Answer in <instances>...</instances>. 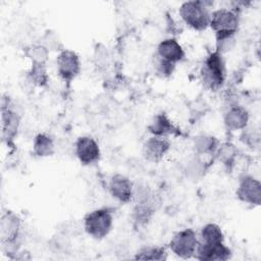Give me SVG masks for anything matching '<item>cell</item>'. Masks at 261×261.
Returning a JSON list of instances; mask_svg holds the SVG:
<instances>
[{
	"label": "cell",
	"instance_id": "27",
	"mask_svg": "<svg viewBox=\"0 0 261 261\" xmlns=\"http://www.w3.org/2000/svg\"><path fill=\"white\" fill-rule=\"evenodd\" d=\"M237 35L233 34H220L215 35V51L224 55L231 51L236 45Z\"/></svg>",
	"mask_w": 261,
	"mask_h": 261
},
{
	"label": "cell",
	"instance_id": "2",
	"mask_svg": "<svg viewBox=\"0 0 261 261\" xmlns=\"http://www.w3.org/2000/svg\"><path fill=\"white\" fill-rule=\"evenodd\" d=\"M200 80L204 88L209 91L220 90L226 80V67L222 54L212 51L207 54L200 67Z\"/></svg>",
	"mask_w": 261,
	"mask_h": 261
},
{
	"label": "cell",
	"instance_id": "15",
	"mask_svg": "<svg viewBox=\"0 0 261 261\" xmlns=\"http://www.w3.org/2000/svg\"><path fill=\"white\" fill-rule=\"evenodd\" d=\"M155 54L160 58L173 64L181 62L186 57V52L181 44L174 37L165 38L159 42Z\"/></svg>",
	"mask_w": 261,
	"mask_h": 261
},
{
	"label": "cell",
	"instance_id": "5",
	"mask_svg": "<svg viewBox=\"0 0 261 261\" xmlns=\"http://www.w3.org/2000/svg\"><path fill=\"white\" fill-rule=\"evenodd\" d=\"M113 223V210L109 207L94 209L88 212L83 220L85 232L97 241L105 239L111 232Z\"/></svg>",
	"mask_w": 261,
	"mask_h": 261
},
{
	"label": "cell",
	"instance_id": "28",
	"mask_svg": "<svg viewBox=\"0 0 261 261\" xmlns=\"http://www.w3.org/2000/svg\"><path fill=\"white\" fill-rule=\"evenodd\" d=\"M40 43L43 44L49 51L56 50V51L60 52L62 49H64V48H62L60 39L55 34V32H52V31H47L44 34V36L42 37V41Z\"/></svg>",
	"mask_w": 261,
	"mask_h": 261
},
{
	"label": "cell",
	"instance_id": "17",
	"mask_svg": "<svg viewBox=\"0 0 261 261\" xmlns=\"http://www.w3.org/2000/svg\"><path fill=\"white\" fill-rule=\"evenodd\" d=\"M250 113L240 104H231L223 114V123L228 130H243L249 125Z\"/></svg>",
	"mask_w": 261,
	"mask_h": 261
},
{
	"label": "cell",
	"instance_id": "19",
	"mask_svg": "<svg viewBox=\"0 0 261 261\" xmlns=\"http://www.w3.org/2000/svg\"><path fill=\"white\" fill-rule=\"evenodd\" d=\"M33 153L39 158L50 157L55 153V144L52 137L46 133H39L33 140Z\"/></svg>",
	"mask_w": 261,
	"mask_h": 261
},
{
	"label": "cell",
	"instance_id": "24",
	"mask_svg": "<svg viewBox=\"0 0 261 261\" xmlns=\"http://www.w3.org/2000/svg\"><path fill=\"white\" fill-rule=\"evenodd\" d=\"M203 157L204 156L195 154V156L188 161L186 166V173L189 178L198 180L205 175V172L208 169V165L206 164V161L203 159Z\"/></svg>",
	"mask_w": 261,
	"mask_h": 261
},
{
	"label": "cell",
	"instance_id": "6",
	"mask_svg": "<svg viewBox=\"0 0 261 261\" xmlns=\"http://www.w3.org/2000/svg\"><path fill=\"white\" fill-rule=\"evenodd\" d=\"M209 28L215 35L233 34L237 35L240 28L239 8H217L211 11Z\"/></svg>",
	"mask_w": 261,
	"mask_h": 261
},
{
	"label": "cell",
	"instance_id": "14",
	"mask_svg": "<svg viewBox=\"0 0 261 261\" xmlns=\"http://www.w3.org/2000/svg\"><path fill=\"white\" fill-rule=\"evenodd\" d=\"M231 255L232 252L225 243L211 245L199 242L194 258L201 261H226Z\"/></svg>",
	"mask_w": 261,
	"mask_h": 261
},
{
	"label": "cell",
	"instance_id": "11",
	"mask_svg": "<svg viewBox=\"0 0 261 261\" xmlns=\"http://www.w3.org/2000/svg\"><path fill=\"white\" fill-rule=\"evenodd\" d=\"M237 198L248 205L259 206L261 203V182L258 178L250 174H244L239 178Z\"/></svg>",
	"mask_w": 261,
	"mask_h": 261
},
{
	"label": "cell",
	"instance_id": "8",
	"mask_svg": "<svg viewBox=\"0 0 261 261\" xmlns=\"http://www.w3.org/2000/svg\"><path fill=\"white\" fill-rule=\"evenodd\" d=\"M19 125V114L12 108V104L8 97H3L1 103V138L4 144L7 146L13 145L14 140L18 135Z\"/></svg>",
	"mask_w": 261,
	"mask_h": 261
},
{
	"label": "cell",
	"instance_id": "23",
	"mask_svg": "<svg viewBox=\"0 0 261 261\" xmlns=\"http://www.w3.org/2000/svg\"><path fill=\"white\" fill-rule=\"evenodd\" d=\"M27 81L37 88H45L49 83V73L47 65L31 64L30 69L25 74Z\"/></svg>",
	"mask_w": 261,
	"mask_h": 261
},
{
	"label": "cell",
	"instance_id": "16",
	"mask_svg": "<svg viewBox=\"0 0 261 261\" xmlns=\"http://www.w3.org/2000/svg\"><path fill=\"white\" fill-rule=\"evenodd\" d=\"M147 130L151 136L165 137L169 138L171 136H178L180 134V129L173 123L167 113L159 112L156 113L149 124L147 125Z\"/></svg>",
	"mask_w": 261,
	"mask_h": 261
},
{
	"label": "cell",
	"instance_id": "9",
	"mask_svg": "<svg viewBox=\"0 0 261 261\" xmlns=\"http://www.w3.org/2000/svg\"><path fill=\"white\" fill-rule=\"evenodd\" d=\"M82 63L77 53L70 49H62L56 57V70L64 83H71L81 73Z\"/></svg>",
	"mask_w": 261,
	"mask_h": 261
},
{
	"label": "cell",
	"instance_id": "10",
	"mask_svg": "<svg viewBox=\"0 0 261 261\" xmlns=\"http://www.w3.org/2000/svg\"><path fill=\"white\" fill-rule=\"evenodd\" d=\"M74 155L79 162L85 166H91L100 161L101 149L92 136H80L74 143Z\"/></svg>",
	"mask_w": 261,
	"mask_h": 261
},
{
	"label": "cell",
	"instance_id": "18",
	"mask_svg": "<svg viewBox=\"0 0 261 261\" xmlns=\"http://www.w3.org/2000/svg\"><path fill=\"white\" fill-rule=\"evenodd\" d=\"M219 144V140L215 136L209 134H200L193 139V149L195 154L201 156L213 157Z\"/></svg>",
	"mask_w": 261,
	"mask_h": 261
},
{
	"label": "cell",
	"instance_id": "21",
	"mask_svg": "<svg viewBox=\"0 0 261 261\" xmlns=\"http://www.w3.org/2000/svg\"><path fill=\"white\" fill-rule=\"evenodd\" d=\"M199 242L204 244H219L224 243V233L222 228L214 222H208L201 227L198 234Z\"/></svg>",
	"mask_w": 261,
	"mask_h": 261
},
{
	"label": "cell",
	"instance_id": "1",
	"mask_svg": "<svg viewBox=\"0 0 261 261\" xmlns=\"http://www.w3.org/2000/svg\"><path fill=\"white\" fill-rule=\"evenodd\" d=\"M22 221L20 217L11 210H6L0 217V241L2 250L10 258L15 259L20 252L19 240L21 236Z\"/></svg>",
	"mask_w": 261,
	"mask_h": 261
},
{
	"label": "cell",
	"instance_id": "4",
	"mask_svg": "<svg viewBox=\"0 0 261 261\" xmlns=\"http://www.w3.org/2000/svg\"><path fill=\"white\" fill-rule=\"evenodd\" d=\"M211 5L213 2L206 0L185 1L178 8L180 19L190 29L203 32L209 28Z\"/></svg>",
	"mask_w": 261,
	"mask_h": 261
},
{
	"label": "cell",
	"instance_id": "20",
	"mask_svg": "<svg viewBox=\"0 0 261 261\" xmlns=\"http://www.w3.org/2000/svg\"><path fill=\"white\" fill-rule=\"evenodd\" d=\"M238 149L236 145L231 142H223L220 143L213 158L220 162L223 166L230 169L237 160Z\"/></svg>",
	"mask_w": 261,
	"mask_h": 261
},
{
	"label": "cell",
	"instance_id": "7",
	"mask_svg": "<svg viewBox=\"0 0 261 261\" xmlns=\"http://www.w3.org/2000/svg\"><path fill=\"white\" fill-rule=\"evenodd\" d=\"M199 244L197 231L193 228H184L173 233L168 243L169 251L178 258H193Z\"/></svg>",
	"mask_w": 261,
	"mask_h": 261
},
{
	"label": "cell",
	"instance_id": "3",
	"mask_svg": "<svg viewBox=\"0 0 261 261\" xmlns=\"http://www.w3.org/2000/svg\"><path fill=\"white\" fill-rule=\"evenodd\" d=\"M133 221L137 226H146L151 221L157 209V198L155 193L144 184H135L133 201Z\"/></svg>",
	"mask_w": 261,
	"mask_h": 261
},
{
	"label": "cell",
	"instance_id": "22",
	"mask_svg": "<svg viewBox=\"0 0 261 261\" xmlns=\"http://www.w3.org/2000/svg\"><path fill=\"white\" fill-rule=\"evenodd\" d=\"M168 258V252L165 247L162 246H144L140 248L134 256L136 260H153L164 261Z\"/></svg>",
	"mask_w": 261,
	"mask_h": 261
},
{
	"label": "cell",
	"instance_id": "25",
	"mask_svg": "<svg viewBox=\"0 0 261 261\" xmlns=\"http://www.w3.org/2000/svg\"><path fill=\"white\" fill-rule=\"evenodd\" d=\"M25 55L31 61V64L47 65L50 51L41 43L33 44L25 49Z\"/></svg>",
	"mask_w": 261,
	"mask_h": 261
},
{
	"label": "cell",
	"instance_id": "26",
	"mask_svg": "<svg viewBox=\"0 0 261 261\" xmlns=\"http://www.w3.org/2000/svg\"><path fill=\"white\" fill-rule=\"evenodd\" d=\"M153 67L156 75L161 79H167L173 74L176 65L160 58L155 54L153 57Z\"/></svg>",
	"mask_w": 261,
	"mask_h": 261
},
{
	"label": "cell",
	"instance_id": "12",
	"mask_svg": "<svg viewBox=\"0 0 261 261\" xmlns=\"http://www.w3.org/2000/svg\"><path fill=\"white\" fill-rule=\"evenodd\" d=\"M135 184L122 173L112 174L107 182V190L110 196L120 204H128L133 201Z\"/></svg>",
	"mask_w": 261,
	"mask_h": 261
},
{
	"label": "cell",
	"instance_id": "13",
	"mask_svg": "<svg viewBox=\"0 0 261 261\" xmlns=\"http://www.w3.org/2000/svg\"><path fill=\"white\" fill-rule=\"evenodd\" d=\"M170 148L169 138L150 136L143 143L142 155L145 160L151 163H158L167 155Z\"/></svg>",
	"mask_w": 261,
	"mask_h": 261
}]
</instances>
